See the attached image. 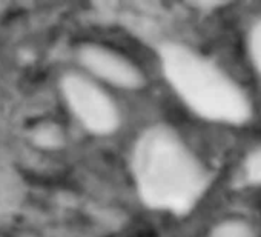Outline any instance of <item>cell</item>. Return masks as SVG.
I'll return each instance as SVG.
<instances>
[{
    "label": "cell",
    "instance_id": "6da1fadb",
    "mask_svg": "<svg viewBox=\"0 0 261 237\" xmlns=\"http://www.w3.org/2000/svg\"><path fill=\"white\" fill-rule=\"evenodd\" d=\"M133 170L142 200L160 211H191L211 185V171L169 127L148 128L137 140Z\"/></svg>",
    "mask_w": 261,
    "mask_h": 237
},
{
    "label": "cell",
    "instance_id": "7a4b0ae2",
    "mask_svg": "<svg viewBox=\"0 0 261 237\" xmlns=\"http://www.w3.org/2000/svg\"><path fill=\"white\" fill-rule=\"evenodd\" d=\"M166 80L183 103L204 121L241 127L253 115L247 91L224 68L197 50L169 42L160 46Z\"/></svg>",
    "mask_w": 261,
    "mask_h": 237
},
{
    "label": "cell",
    "instance_id": "3957f363",
    "mask_svg": "<svg viewBox=\"0 0 261 237\" xmlns=\"http://www.w3.org/2000/svg\"><path fill=\"white\" fill-rule=\"evenodd\" d=\"M62 92L83 127L98 136L114 133L120 125V112L111 96L91 79L69 73L62 79Z\"/></svg>",
    "mask_w": 261,
    "mask_h": 237
},
{
    "label": "cell",
    "instance_id": "277c9868",
    "mask_svg": "<svg viewBox=\"0 0 261 237\" xmlns=\"http://www.w3.org/2000/svg\"><path fill=\"white\" fill-rule=\"evenodd\" d=\"M82 65L101 80L124 89H139L145 83L142 71L117 51L97 45L86 43L79 50Z\"/></svg>",
    "mask_w": 261,
    "mask_h": 237
},
{
    "label": "cell",
    "instance_id": "5b68a950",
    "mask_svg": "<svg viewBox=\"0 0 261 237\" xmlns=\"http://www.w3.org/2000/svg\"><path fill=\"white\" fill-rule=\"evenodd\" d=\"M207 237H258V234L253 225L246 219L232 217L217 223Z\"/></svg>",
    "mask_w": 261,
    "mask_h": 237
},
{
    "label": "cell",
    "instance_id": "8992f818",
    "mask_svg": "<svg viewBox=\"0 0 261 237\" xmlns=\"http://www.w3.org/2000/svg\"><path fill=\"white\" fill-rule=\"evenodd\" d=\"M241 176L247 185L261 186V142L246 154L241 165Z\"/></svg>",
    "mask_w": 261,
    "mask_h": 237
},
{
    "label": "cell",
    "instance_id": "52a82bcc",
    "mask_svg": "<svg viewBox=\"0 0 261 237\" xmlns=\"http://www.w3.org/2000/svg\"><path fill=\"white\" fill-rule=\"evenodd\" d=\"M246 46L252 68L261 80V17L253 20L249 27L246 36Z\"/></svg>",
    "mask_w": 261,
    "mask_h": 237
}]
</instances>
